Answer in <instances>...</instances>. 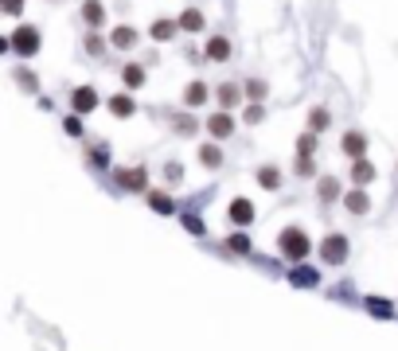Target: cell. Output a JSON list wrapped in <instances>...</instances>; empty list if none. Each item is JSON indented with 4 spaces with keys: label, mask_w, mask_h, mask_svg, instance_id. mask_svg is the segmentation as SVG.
Returning a JSON list of instances; mask_svg holds the SVG:
<instances>
[{
    "label": "cell",
    "mask_w": 398,
    "mask_h": 351,
    "mask_svg": "<svg viewBox=\"0 0 398 351\" xmlns=\"http://www.w3.org/2000/svg\"><path fill=\"white\" fill-rule=\"evenodd\" d=\"M242 90H246V101H266L270 98V82H266V78H246Z\"/></svg>",
    "instance_id": "30"
},
{
    "label": "cell",
    "mask_w": 398,
    "mask_h": 351,
    "mask_svg": "<svg viewBox=\"0 0 398 351\" xmlns=\"http://www.w3.org/2000/svg\"><path fill=\"white\" fill-rule=\"evenodd\" d=\"M161 176H164V184L168 187H180L184 184V164H180V160H164V168H161Z\"/></svg>",
    "instance_id": "31"
},
{
    "label": "cell",
    "mask_w": 398,
    "mask_h": 351,
    "mask_svg": "<svg viewBox=\"0 0 398 351\" xmlns=\"http://www.w3.org/2000/svg\"><path fill=\"white\" fill-rule=\"evenodd\" d=\"M180 223H184V230H192V234H207L204 218L195 215V211H184V215H180Z\"/></svg>",
    "instance_id": "37"
},
{
    "label": "cell",
    "mask_w": 398,
    "mask_h": 351,
    "mask_svg": "<svg viewBox=\"0 0 398 351\" xmlns=\"http://www.w3.org/2000/svg\"><path fill=\"white\" fill-rule=\"evenodd\" d=\"M344 211L347 215H356V218H363V215H371L375 211V199H371V192H367V187H347L344 192Z\"/></svg>",
    "instance_id": "7"
},
{
    "label": "cell",
    "mask_w": 398,
    "mask_h": 351,
    "mask_svg": "<svg viewBox=\"0 0 398 351\" xmlns=\"http://www.w3.org/2000/svg\"><path fill=\"white\" fill-rule=\"evenodd\" d=\"M204 129H207V137H211V141H227V137H235L238 121H235V113H230V109H215L211 117H204Z\"/></svg>",
    "instance_id": "6"
},
{
    "label": "cell",
    "mask_w": 398,
    "mask_h": 351,
    "mask_svg": "<svg viewBox=\"0 0 398 351\" xmlns=\"http://www.w3.org/2000/svg\"><path fill=\"white\" fill-rule=\"evenodd\" d=\"M254 180L262 192H281V184H285V172H281V164H258L254 168Z\"/></svg>",
    "instance_id": "19"
},
{
    "label": "cell",
    "mask_w": 398,
    "mask_h": 351,
    "mask_svg": "<svg viewBox=\"0 0 398 351\" xmlns=\"http://www.w3.org/2000/svg\"><path fill=\"white\" fill-rule=\"evenodd\" d=\"M137 39H141V32H137L133 24H118V27H110V43H113V51H133V47H137Z\"/></svg>",
    "instance_id": "24"
},
{
    "label": "cell",
    "mask_w": 398,
    "mask_h": 351,
    "mask_svg": "<svg viewBox=\"0 0 398 351\" xmlns=\"http://www.w3.org/2000/svg\"><path fill=\"white\" fill-rule=\"evenodd\" d=\"M86 164L106 168V164H110V149H106V144H90V149H86Z\"/></svg>",
    "instance_id": "34"
},
{
    "label": "cell",
    "mask_w": 398,
    "mask_h": 351,
    "mask_svg": "<svg viewBox=\"0 0 398 351\" xmlns=\"http://www.w3.org/2000/svg\"><path fill=\"white\" fill-rule=\"evenodd\" d=\"M106 109H110V117H118V121H129V117H137L133 90H125V86H121L118 94H110V98H106Z\"/></svg>",
    "instance_id": "15"
},
{
    "label": "cell",
    "mask_w": 398,
    "mask_h": 351,
    "mask_svg": "<svg viewBox=\"0 0 398 351\" xmlns=\"http://www.w3.org/2000/svg\"><path fill=\"white\" fill-rule=\"evenodd\" d=\"M98 106H102V94H98V86L82 82V86H75V90H70V113H82V117H90Z\"/></svg>",
    "instance_id": "5"
},
{
    "label": "cell",
    "mask_w": 398,
    "mask_h": 351,
    "mask_svg": "<svg viewBox=\"0 0 398 351\" xmlns=\"http://www.w3.org/2000/svg\"><path fill=\"white\" fill-rule=\"evenodd\" d=\"M51 4H59V0H51Z\"/></svg>",
    "instance_id": "40"
},
{
    "label": "cell",
    "mask_w": 398,
    "mask_h": 351,
    "mask_svg": "<svg viewBox=\"0 0 398 351\" xmlns=\"http://www.w3.org/2000/svg\"><path fill=\"white\" fill-rule=\"evenodd\" d=\"M242 98H246L242 82H219V86H215V101H219V109H235V106H242Z\"/></svg>",
    "instance_id": "22"
},
{
    "label": "cell",
    "mask_w": 398,
    "mask_h": 351,
    "mask_svg": "<svg viewBox=\"0 0 398 351\" xmlns=\"http://www.w3.org/2000/svg\"><path fill=\"white\" fill-rule=\"evenodd\" d=\"M394 168H398V160H394Z\"/></svg>",
    "instance_id": "41"
},
{
    "label": "cell",
    "mask_w": 398,
    "mask_h": 351,
    "mask_svg": "<svg viewBox=\"0 0 398 351\" xmlns=\"http://www.w3.org/2000/svg\"><path fill=\"white\" fill-rule=\"evenodd\" d=\"M180 32H184V27H180V20H172V16H156L153 24H149V39L153 43H172Z\"/></svg>",
    "instance_id": "17"
},
{
    "label": "cell",
    "mask_w": 398,
    "mask_h": 351,
    "mask_svg": "<svg viewBox=\"0 0 398 351\" xmlns=\"http://www.w3.org/2000/svg\"><path fill=\"white\" fill-rule=\"evenodd\" d=\"M367 312H371V316H394V309H390V301L387 297H367Z\"/></svg>",
    "instance_id": "35"
},
{
    "label": "cell",
    "mask_w": 398,
    "mask_h": 351,
    "mask_svg": "<svg viewBox=\"0 0 398 351\" xmlns=\"http://www.w3.org/2000/svg\"><path fill=\"white\" fill-rule=\"evenodd\" d=\"M78 20H82L86 27H94V32H102V27L110 24V12H106L102 0H82V4H78Z\"/></svg>",
    "instance_id": "14"
},
{
    "label": "cell",
    "mask_w": 398,
    "mask_h": 351,
    "mask_svg": "<svg viewBox=\"0 0 398 351\" xmlns=\"http://www.w3.org/2000/svg\"><path fill=\"white\" fill-rule=\"evenodd\" d=\"M204 58H207V63H230V58H235V43H230V35H223V32L207 35Z\"/></svg>",
    "instance_id": "9"
},
{
    "label": "cell",
    "mask_w": 398,
    "mask_h": 351,
    "mask_svg": "<svg viewBox=\"0 0 398 351\" xmlns=\"http://www.w3.org/2000/svg\"><path fill=\"white\" fill-rule=\"evenodd\" d=\"M316 203L321 207H332V203H344V180H336V176H316Z\"/></svg>",
    "instance_id": "10"
},
{
    "label": "cell",
    "mask_w": 398,
    "mask_h": 351,
    "mask_svg": "<svg viewBox=\"0 0 398 351\" xmlns=\"http://www.w3.org/2000/svg\"><path fill=\"white\" fill-rule=\"evenodd\" d=\"M144 203H149V207L156 211V215H176V199H172L168 192H161V187H149V192H144Z\"/></svg>",
    "instance_id": "25"
},
{
    "label": "cell",
    "mask_w": 398,
    "mask_h": 351,
    "mask_svg": "<svg viewBox=\"0 0 398 351\" xmlns=\"http://www.w3.org/2000/svg\"><path fill=\"white\" fill-rule=\"evenodd\" d=\"M227 218H230L235 226H254V218H258L254 199H246V195H235V199L227 203Z\"/></svg>",
    "instance_id": "13"
},
{
    "label": "cell",
    "mask_w": 398,
    "mask_h": 351,
    "mask_svg": "<svg viewBox=\"0 0 398 351\" xmlns=\"http://www.w3.org/2000/svg\"><path fill=\"white\" fill-rule=\"evenodd\" d=\"M293 172L301 176V180H316V156H313V160H305V156H297Z\"/></svg>",
    "instance_id": "36"
},
{
    "label": "cell",
    "mask_w": 398,
    "mask_h": 351,
    "mask_svg": "<svg viewBox=\"0 0 398 351\" xmlns=\"http://www.w3.org/2000/svg\"><path fill=\"white\" fill-rule=\"evenodd\" d=\"M8 39H12V55L24 58V63H27V58H35V55L43 51V32H39L35 24H16Z\"/></svg>",
    "instance_id": "3"
},
{
    "label": "cell",
    "mask_w": 398,
    "mask_h": 351,
    "mask_svg": "<svg viewBox=\"0 0 398 351\" xmlns=\"http://www.w3.org/2000/svg\"><path fill=\"white\" fill-rule=\"evenodd\" d=\"M118 78H121V86H125V90H141V86L149 82V67H144V63H133V58H129V63H121Z\"/></svg>",
    "instance_id": "18"
},
{
    "label": "cell",
    "mask_w": 398,
    "mask_h": 351,
    "mask_svg": "<svg viewBox=\"0 0 398 351\" xmlns=\"http://www.w3.org/2000/svg\"><path fill=\"white\" fill-rule=\"evenodd\" d=\"M242 121H246V125H262V121H266V101H246Z\"/></svg>",
    "instance_id": "33"
},
{
    "label": "cell",
    "mask_w": 398,
    "mask_h": 351,
    "mask_svg": "<svg viewBox=\"0 0 398 351\" xmlns=\"http://www.w3.org/2000/svg\"><path fill=\"white\" fill-rule=\"evenodd\" d=\"M82 51H86L90 58H106V51H113V43H110V35H102V32H94V27H86Z\"/></svg>",
    "instance_id": "23"
},
{
    "label": "cell",
    "mask_w": 398,
    "mask_h": 351,
    "mask_svg": "<svg viewBox=\"0 0 398 351\" xmlns=\"http://www.w3.org/2000/svg\"><path fill=\"white\" fill-rule=\"evenodd\" d=\"M63 133H67V137H82V113L63 117Z\"/></svg>",
    "instance_id": "38"
},
{
    "label": "cell",
    "mask_w": 398,
    "mask_h": 351,
    "mask_svg": "<svg viewBox=\"0 0 398 351\" xmlns=\"http://www.w3.org/2000/svg\"><path fill=\"white\" fill-rule=\"evenodd\" d=\"M0 12H4L8 20H20L24 16V0H0Z\"/></svg>",
    "instance_id": "39"
},
{
    "label": "cell",
    "mask_w": 398,
    "mask_h": 351,
    "mask_svg": "<svg viewBox=\"0 0 398 351\" xmlns=\"http://www.w3.org/2000/svg\"><path fill=\"white\" fill-rule=\"evenodd\" d=\"M347 180L356 187H371L375 180H379V168H375V160H352V172H347Z\"/></svg>",
    "instance_id": "20"
},
{
    "label": "cell",
    "mask_w": 398,
    "mask_h": 351,
    "mask_svg": "<svg viewBox=\"0 0 398 351\" xmlns=\"http://www.w3.org/2000/svg\"><path fill=\"white\" fill-rule=\"evenodd\" d=\"M211 98H215V86H211V82H204V78H192V82L184 86V94H180L184 109H199V106H207Z\"/></svg>",
    "instance_id": "8"
},
{
    "label": "cell",
    "mask_w": 398,
    "mask_h": 351,
    "mask_svg": "<svg viewBox=\"0 0 398 351\" xmlns=\"http://www.w3.org/2000/svg\"><path fill=\"white\" fill-rule=\"evenodd\" d=\"M316 144H321V133H313V129H305V133L297 137V156H305V160H313L316 156Z\"/></svg>",
    "instance_id": "29"
},
{
    "label": "cell",
    "mask_w": 398,
    "mask_h": 351,
    "mask_svg": "<svg viewBox=\"0 0 398 351\" xmlns=\"http://www.w3.org/2000/svg\"><path fill=\"white\" fill-rule=\"evenodd\" d=\"M316 254H321V266L340 269V266H347V258H352V238H347L344 230H328L321 242H316Z\"/></svg>",
    "instance_id": "2"
},
{
    "label": "cell",
    "mask_w": 398,
    "mask_h": 351,
    "mask_svg": "<svg viewBox=\"0 0 398 351\" xmlns=\"http://www.w3.org/2000/svg\"><path fill=\"white\" fill-rule=\"evenodd\" d=\"M12 78H16L20 90H27V94L39 90V75H35V70H27V67H16V70H12Z\"/></svg>",
    "instance_id": "32"
},
{
    "label": "cell",
    "mask_w": 398,
    "mask_h": 351,
    "mask_svg": "<svg viewBox=\"0 0 398 351\" xmlns=\"http://www.w3.org/2000/svg\"><path fill=\"white\" fill-rule=\"evenodd\" d=\"M195 156H199V168H207V172H219V168L227 164V152L219 149V141H204Z\"/></svg>",
    "instance_id": "21"
},
{
    "label": "cell",
    "mask_w": 398,
    "mask_h": 351,
    "mask_svg": "<svg viewBox=\"0 0 398 351\" xmlns=\"http://www.w3.org/2000/svg\"><path fill=\"white\" fill-rule=\"evenodd\" d=\"M176 20H180V27H184L187 35H199V32H207V16H204V8H195V4H192V8H184Z\"/></svg>",
    "instance_id": "26"
},
{
    "label": "cell",
    "mask_w": 398,
    "mask_h": 351,
    "mask_svg": "<svg viewBox=\"0 0 398 351\" xmlns=\"http://www.w3.org/2000/svg\"><path fill=\"white\" fill-rule=\"evenodd\" d=\"M305 129H313V133H328L332 129V109L328 106H313L305 117Z\"/></svg>",
    "instance_id": "27"
},
{
    "label": "cell",
    "mask_w": 398,
    "mask_h": 351,
    "mask_svg": "<svg viewBox=\"0 0 398 351\" xmlns=\"http://www.w3.org/2000/svg\"><path fill=\"white\" fill-rule=\"evenodd\" d=\"M172 129H176V137H195L199 129H204V121L184 109V113H172Z\"/></svg>",
    "instance_id": "28"
},
{
    "label": "cell",
    "mask_w": 398,
    "mask_h": 351,
    "mask_svg": "<svg viewBox=\"0 0 398 351\" xmlns=\"http://www.w3.org/2000/svg\"><path fill=\"white\" fill-rule=\"evenodd\" d=\"M367 149H371V141H367L363 129H344V137H340V152H344L347 160H363Z\"/></svg>",
    "instance_id": "12"
},
{
    "label": "cell",
    "mask_w": 398,
    "mask_h": 351,
    "mask_svg": "<svg viewBox=\"0 0 398 351\" xmlns=\"http://www.w3.org/2000/svg\"><path fill=\"white\" fill-rule=\"evenodd\" d=\"M227 246L230 254H235V258H250V254H254V238H250V226H235V230L227 234Z\"/></svg>",
    "instance_id": "16"
},
{
    "label": "cell",
    "mask_w": 398,
    "mask_h": 351,
    "mask_svg": "<svg viewBox=\"0 0 398 351\" xmlns=\"http://www.w3.org/2000/svg\"><path fill=\"white\" fill-rule=\"evenodd\" d=\"M113 184L129 195H144L149 192V168L144 164H129V168H113Z\"/></svg>",
    "instance_id": "4"
},
{
    "label": "cell",
    "mask_w": 398,
    "mask_h": 351,
    "mask_svg": "<svg viewBox=\"0 0 398 351\" xmlns=\"http://www.w3.org/2000/svg\"><path fill=\"white\" fill-rule=\"evenodd\" d=\"M278 254L289 261V266H293V261H309V258H313V238H309L305 226H297V223L281 226V230H278Z\"/></svg>",
    "instance_id": "1"
},
{
    "label": "cell",
    "mask_w": 398,
    "mask_h": 351,
    "mask_svg": "<svg viewBox=\"0 0 398 351\" xmlns=\"http://www.w3.org/2000/svg\"><path fill=\"white\" fill-rule=\"evenodd\" d=\"M285 281L293 289H321V269L309 266V261H293V269L285 273Z\"/></svg>",
    "instance_id": "11"
}]
</instances>
